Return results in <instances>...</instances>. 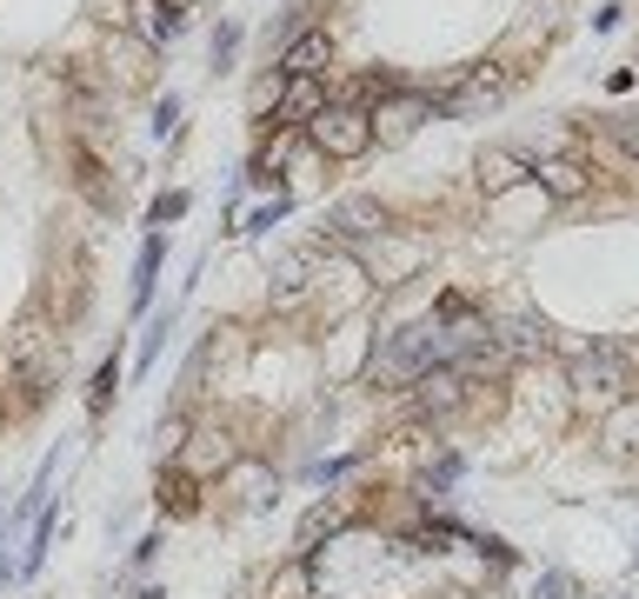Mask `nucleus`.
Listing matches in <instances>:
<instances>
[{
    "mask_svg": "<svg viewBox=\"0 0 639 599\" xmlns=\"http://www.w3.org/2000/svg\"><path fill=\"white\" fill-rule=\"evenodd\" d=\"M306 140L327 160H360V153H373V114L353 107V101H327L306 120Z\"/></svg>",
    "mask_w": 639,
    "mask_h": 599,
    "instance_id": "1",
    "label": "nucleus"
},
{
    "mask_svg": "<svg viewBox=\"0 0 639 599\" xmlns=\"http://www.w3.org/2000/svg\"><path fill=\"white\" fill-rule=\"evenodd\" d=\"M507 94H513V73L500 60H473L446 80V88H433L427 101H433V114H479V107H493Z\"/></svg>",
    "mask_w": 639,
    "mask_h": 599,
    "instance_id": "2",
    "label": "nucleus"
},
{
    "mask_svg": "<svg viewBox=\"0 0 639 599\" xmlns=\"http://www.w3.org/2000/svg\"><path fill=\"white\" fill-rule=\"evenodd\" d=\"M54 360H60V347H54V333L47 326H34V320H21L14 333H8V373L21 380V387H47L54 380Z\"/></svg>",
    "mask_w": 639,
    "mask_h": 599,
    "instance_id": "3",
    "label": "nucleus"
},
{
    "mask_svg": "<svg viewBox=\"0 0 639 599\" xmlns=\"http://www.w3.org/2000/svg\"><path fill=\"white\" fill-rule=\"evenodd\" d=\"M573 387H580V393H606V400H632L639 373H632L626 354H613V347H586V354L573 360Z\"/></svg>",
    "mask_w": 639,
    "mask_h": 599,
    "instance_id": "4",
    "label": "nucleus"
},
{
    "mask_svg": "<svg viewBox=\"0 0 639 599\" xmlns=\"http://www.w3.org/2000/svg\"><path fill=\"white\" fill-rule=\"evenodd\" d=\"M427 120H433V101H427L420 88H399L393 101L373 107V140H380V147H407Z\"/></svg>",
    "mask_w": 639,
    "mask_h": 599,
    "instance_id": "5",
    "label": "nucleus"
},
{
    "mask_svg": "<svg viewBox=\"0 0 639 599\" xmlns=\"http://www.w3.org/2000/svg\"><path fill=\"white\" fill-rule=\"evenodd\" d=\"M393 227V214L373 200V194H353V200H340L334 214H327V240H340V246H353V240H380Z\"/></svg>",
    "mask_w": 639,
    "mask_h": 599,
    "instance_id": "6",
    "label": "nucleus"
},
{
    "mask_svg": "<svg viewBox=\"0 0 639 599\" xmlns=\"http://www.w3.org/2000/svg\"><path fill=\"white\" fill-rule=\"evenodd\" d=\"M334 67V34L327 27H300L287 47H280V80H306V73H327Z\"/></svg>",
    "mask_w": 639,
    "mask_h": 599,
    "instance_id": "7",
    "label": "nucleus"
},
{
    "mask_svg": "<svg viewBox=\"0 0 639 599\" xmlns=\"http://www.w3.org/2000/svg\"><path fill=\"white\" fill-rule=\"evenodd\" d=\"M320 107H327V88H320V73L306 80H280V101H274V127H306Z\"/></svg>",
    "mask_w": 639,
    "mask_h": 599,
    "instance_id": "8",
    "label": "nucleus"
},
{
    "mask_svg": "<svg viewBox=\"0 0 639 599\" xmlns=\"http://www.w3.org/2000/svg\"><path fill=\"white\" fill-rule=\"evenodd\" d=\"M67 160H73V187L88 194L101 214H114V207H120V194L107 187V166H101V153H94L88 140H73V147H67Z\"/></svg>",
    "mask_w": 639,
    "mask_h": 599,
    "instance_id": "9",
    "label": "nucleus"
},
{
    "mask_svg": "<svg viewBox=\"0 0 639 599\" xmlns=\"http://www.w3.org/2000/svg\"><path fill=\"white\" fill-rule=\"evenodd\" d=\"M520 181H533V160H526L520 147L479 153V194H507V187H520Z\"/></svg>",
    "mask_w": 639,
    "mask_h": 599,
    "instance_id": "10",
    "label": "nucleus"
},
{
    "mask_svg": "<svg viewBox=\"0 0 639 599\" xmlns=\"http://www.w3.org/2000/svg\"><path fill=\"white\" fill-rule=\"evenodd\" d=\"M533 181H539L553 200H580V194H586V166L567 160V153H546V160H533Z\"/></svg>",
    "mask_w": 639,
    "mask_h": 599,
    "instance_id": "11",
    "label": "nucleus"
},
{
    "mask_svg": "<svg viewBox=\"0 0 639 599\" xmlns=\"http://www.w3.org/2000/svg\"><path fill=\"white\" fill-rule=\"evenodd\" d=\"M160 261H167V233H147V240H140V261H133V307H147V300H153Z\"/></svg>",
    "mask_w": 639,
    "mask_h": 599,
    "instance_id": "12",
    "label": "nucleus"
},
{
    "mask_svg": "<svg viewBox=\"0 0 639 599\" xmlns=\"http://www.w3.org/2000/svg\"><path fill=\"white\" fill-rule=\"evenodd\" d=\"M147 14H153V21H147V41H174V34L187 27V14H194V0H153Z\"/></svg>",
    "mask_w": 639,
    "mask_h": 599,
    "instance_id": "13",
    "label": "nucleus"
},
{
    "mask_svg": "<svg viewBox=\"0 0 639 599\" xmlns=\"http://www.w3.org/2000/svg\"><path fill=\"white\" fill-rule=\"evenodd\" d=\"M114 393H120V354H107V360H101V373H94V387H88V413L101 419V413L114 406Z\"/></svg>",
    "mask_w": 639,
    "mask_h": 599,
    "instance_id": "14",
    "label": "nucleus"
},
{
    "mask_svg": "<svg viewBox=\"0 0 639 599\" xmlns=\"http://www.w3.org/2000/svg\"><path fill=\"white\" fill-rule=\"evenodd\" d=\"M340 527H347V512H340V506H313V512H306V527H300V546H313L320 533H340Z\"/></svg>",
    "mask_w": 639,
    "mask_h": 599,
    "instance_id": "15",
    "label": "nucleus"
},
{
    "mask_svg": "<svg viewBox=\"0 0 639 599\" xmlns=\"http://www.w3.org/2000/svg\"><path fill=\"white\" fill-rule=\"evenodd\" d=\"M606 134L626 147V160L639 166V114H606Z\"/></svg>",
    "mask_w": 639,
    "mask_h": 599,
    "instance_id": "16",
    "label": "nucleus"
},
{
    "mask_svg": "<svg viewBox=\"0 0 639 599\" xmlns=\"http://www.w3.org/2000/svg\"><path fill=\"white\" fill-rule=\"evenodd\" d=\"M533 592H539V599H580V579H573V573H559V566H546Z\"/></svg>",
    "mask_w": 639,
    "mask_h": 599,
    "instance_id": "17",
    "label": "nucleus"
},
{
    "mask_svg": "<svg viewBox=\"0 0 639 599\" xmlns=\"http://www.w3.org/2000/svg\"><path fill=\"white\" fill-rule=\"evenodd\" d=\"M181 214H187V194H160V200H153V207H147V227H153V233H160V227H174V220H181Z\"/></svg>",
    "mask_w": 639,
    "mask_h": 599,
    "instance_id": "18",
    "label": "nucleus"
},
{
    "mask_svg": "<svg viewBox=\"0 0 639 599\" xmlns=\"http://www.w3.org/2000/svg\"><path fill=\"white\" fill-rule=\"evenodd\" d=\"M160 506H174V512H194V480H187V473L160 480Z\"/></svg>",
    "mask_w": 639,
    "mask_h": 599,
    "instance_id": "19",
    "label": "nucleus"
},
{
    "mask_svg": "<svg viewBox=\"0 0 639 599\" xmlns=\"http://www.w3.org/2000/svg\"><path fill=\"white\" fill-rule=\"evenodd\" d=\"M174 313H181V307H167V313H160V320L147 326V339H140V367H153V354H160V339L174 333Z\"/></svg>",
    "mask_w": 639,
    "mask_h": 599,
    "instance_id": "20",
    "label": "nucleus"
},
{
    "mask_svg": "<svg viewBox=\"0 0 639 599\" xmlns=\"http://www.w3.org/2000/svg\"><path fill=\"white\" fill-rule=\"evenodd\" d=\"M233 54H240V27H233V21H220V34H213V73H226V67H233Z\"/></svg>",
    "mask_w": 639,
    "mask_h": 599,
    "instance_id": "21",
    "label": "nucleus"
},
{
    "mask_svg": "<svg viewBox=\"0 0 639 599\" xmlns=\"http://www.w3.org/2000/svg\"><path fill=\"white\" fill-rule=\"evenodd\" d=\"M47 540H54V512H40V527H34V546H27L21 573H40V560H47Z\"/></svg>",
    "mask_w": 639,
    "mask_h": 599,
    "instance_id": "22",
    "label": "nucleus"
},
{
    "mask_svg": "<svg viewBox=\"0 0 639 599\" xmlns=\"http://www.w3.org/2000/svg\"><path fill=\"white\" fill-rule=\"evenodd\" d=\"M174 127H181V101L167 94V101H160V107H153V134H174Z\"/></svg>",
    "mask_w": 639,
    "mask_h": 599,
    "instance_id": "23",
    "label": "nucleus"
},
{
    "mask_svg": "<svg viewBox=\"0 0 639 599\" xmlns=\"http://www.w3.org/2000/svg\"><path fill=\"white\" fill-rule=\"evenodd\" d=\"M181 434H187V419H181V413H174V419H160V447H167V453L181 447Z\"/></svg>",
    "mask_w": 639,
    "mask_h": 599,
    "instance_id": "24",
    "label": "nucleus"
},
{
    "mask_svg": "<svg viewBox=\"0 0 639 599\" xmlns=\"http://www.w3.org/2000/svg\"><path fill=\"white\" fill-rule=\"evenodd\" d=\"M613 27H619V0H606V8L593 14V34H613Z\"/></svg>",
    "mask_w": 639,
    "mask_h": 599,
    "instance_id": "25",
    "label": "nucleus"
},
{
    "mask_svg": "<svg viewBox=\"0 0 639 599\" xmlns=\"http://www.w3.org/2000/svg\"><path fill=\"white\" fill-rule=\"evenodd\" d=\"M133 599H167V592H153V586H147V592H133Z\"/></svg>",
    "mask_w": 639,
    "mask_h": 599,
    "instance_id": "26",
    "label": "nucleus"
}]
</instances>
